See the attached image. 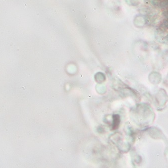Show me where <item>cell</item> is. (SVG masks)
<instances>
[{
	"label": "cell",
	"instance_id": "cell-1",
	"mask_svg": "<svg viewBox=\"0 0 168 168\" xmlns=\"http://www.w3.org/2000/svg\"><path fill=\"white\" fill-rule=\"evenodd\" d=\"M120 123V117L118 115H114L113 116V129L115 130L117 129Z\"/></svg>",
	"mask_w": 168,
	"mask_h": 168
}]
</instances>
